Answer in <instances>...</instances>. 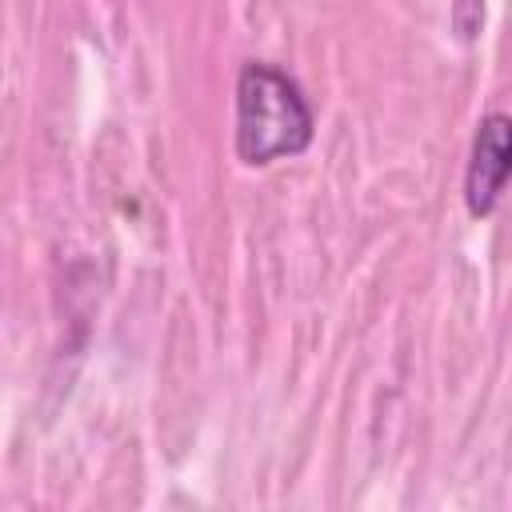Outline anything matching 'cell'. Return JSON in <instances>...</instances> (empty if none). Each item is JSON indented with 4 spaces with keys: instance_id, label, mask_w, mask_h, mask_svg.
<instances>
[{
    "instance_id": "cell-1",
    "label": "cell",
    "mask_w": 512,
    "mask_h": 512,
    "mask_svg": "<svg viewBox=\"0 0 512 512\" xmlns=\"http://www.w3.org/2000/svg\"><path fill=\"white\" fill-rule=\"evenodd\" d=\"M316 116L300 84L268 64L248 60L236 76V156L248 168H268L272 160L300 156L312 144Z\"/></svg>"
},
{
    "instance_id": "cell-2",
    "label": "cell",
    "mask_w": 512,
    "mask_h": 512,
    "mask_svg": "<svg viewBox=\"0 0 512 512\" xmlns=\"http://www.w3.org/2000/svg\"><path fill=\"white\" fill-rule=\"evenodd\" d=\"M508 168H512V120L504 112H488L476 124L472 160H468V172H464L468 216L484 220L496 208V200L504 192V180H508Z\"/></svg>"
},
{
    "instance_id": "cell-3",
    "label": "cell",
    "mask_w": 512,
    "mask_h": 512,
    "mask_svg": "<svg viewBox=\"0 0 512 512\" xmlns=\"http://www.w3.org/2000/svg\"><path fill=\"white\" fill-rule=\"evenodd\" d=\"M464 8H468V16H464V40H472L476 28L484 24V0H456V4H452V24L460 20Z\"/></svg>"
}]
</instances>
